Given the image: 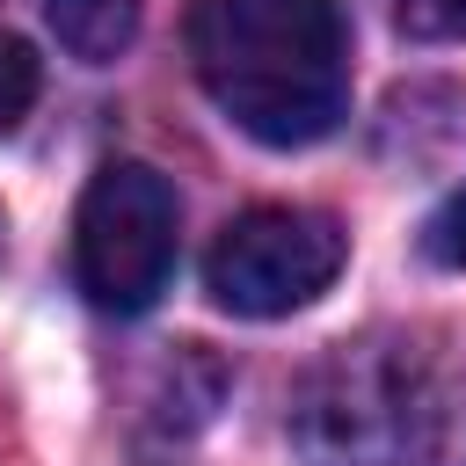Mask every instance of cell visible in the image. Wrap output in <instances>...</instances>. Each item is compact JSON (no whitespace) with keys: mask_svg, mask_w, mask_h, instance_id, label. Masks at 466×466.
Masks as SVG:
<instances>
[{"mask_svg":"<svg viewBox=\"0 0 466 466\" xmlns=\"http://www.w3.org/2000/svg\"><path fill=\"white\" fill-rule=\"evenodd\" d=\"M204 95L262 146H313L350 116V29L335 0H189Z\"/></svg>","mask_w":466,"mask_h":466,"instance_id":"1","label":"cell"},{"mask_svg":"<svg viewBox=\"0 0 466 466\" xmlns=\"http://www.w3.org/2000/svg\"><path fill=\"white\" fill-rule=\"evenodd\" d=\"M291 451L306 466H430L437 386L415 342L357 335L320 350L291 386Z\"/></svg>","mask_w":466,"mask_h":466,"instance_id":"2","label":"cell"},{"mask_svg":"<svg viewBox=\"0 0 466 466\" xmlns=\"http://www.w3.org/2000/svg\"><path fill=\"white\" fill-rule=\"evenodd\" d=\"M175 189L146 160H109L73 211V277L102 313H146L175 277Z\"/></svg>","mask_w":466,"mask_h":466,"instance_id":"3","label":"cell"},{"mask_svg":"<svg viewBox=\"0 0 466 466\" xmlns=\"http://www.w3.org/2000/svg\"><path fill=\"white\" fill-rule=\"evenodd\" d=\"M342 226L328 211H306V204H255L240 211L211 255H204V284L226 313L240 320H277V313H299L313 306L335 269H342Z\"/></svg>","mask_w":466,"mask_h":466,"instance_id":"4","label":"cell"},{"mask_svg":"<svg viewBox=\"0 0 466 466\" xmlns=\"http://www.w3.org/2000/svg\"><path fill=\"white\" fill-rule=\"evenodd\" d=\"M44 15H51V36L80 66H109L138 36V0H44Z\"/></svg>","mask_w":466,"mask_h":466,"instance_id":"5","label":"cell"},{"mask_svg":"<svg viewBox=\"0 0 466 466\" xmlns=\"http://www.w3.org/2000/svg\"><path fill=\"white\" fill-rule=\"evenodd\" d=\"M29 102H36V58L22 36L0 29V131H15L29 116Z\"/></svg>","mask_w":466,"mask_h":466,"instance_id":"6","label":"cell"},{"mask_svg":"<svg viewBox=\"0 0 466 466\" xmlns=\"http://www.w3.org/2000/svg\"><path fill=\"white\" fill-rule=\"evenodd\" d=\"M393 22L415 44H459L466 36V0H393Z\"/></svg>","mask_w":466,"mask_h":466,"instance_id":"7","label":"cell"},{"mask_svg":"<svg viewBox=\"0 0 466 466\" xmlns=\"http://www.w3.org/2000/svg\"><path fill=\"white\" fill-rule=\"evenodd\" d=\"M422 255L444 262V269H466V182L430 211V226H422Z\"/></svg>","mask_w":466,"mask_h":466,"instance_id":"8","label":"cell"},{"mask_svg":"<svg viewBox=\"0 0 466 466\" xmlns=\"http://www.w3.org/2000/svg\"><path fill=\"white\" fill-rule=\"evenodd\" d=\"M0 255H7V218H0Z\"/></svg>","mask_w":466,"mask_h":466,"instance_id":"9","label":"cell"}]
</instances>
